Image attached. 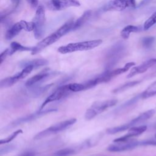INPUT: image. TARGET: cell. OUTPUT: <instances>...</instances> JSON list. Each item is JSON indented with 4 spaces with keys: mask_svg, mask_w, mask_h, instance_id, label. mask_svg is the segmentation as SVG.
I'll return each mask as SVG.
<instances>
[{
    "mask_svg": "<svg viewBox=\"0 0 156 156\" xmlns=\"http://www.w3.org/2000/svg\"><path fill=\"white\" fill-rule=\"evenodd\" d=\"M74 23V22L73 21V20H69L67 21L60 28H58L55 32L43 39L35 46L33 47V49L31 51V54L32 55H35L40 52L45 48L50 46L51 44L58 41L61 37H62L66 34L69 32L70 30H72Z\"/></svg>",
    "mask_w": 156,
    "mask_h": 156,
    "instance_id": "obj_1",
    "label": "cell"
},
{
    "mask_svg": "<svg viewBox=\"0 0 156 156\" xmlns=\"http://www.w3.org/2000/svg\"><path fill=\"white\" fill-rule=\"evenodd\" d=\"M102 43L101 40H93L81 42L71 43L58 48V52L61 54L71 53L76 51H83L93 49Z\"/></svg>",
    "mask_w": 156,
    "mask_h": 156,
    "instance_id": "obj_2",
    "label": "cell"
},
{
    "mask_svg": "<svg viewBox=\"0 0 156 156\" xmlns=\"http://www.w3.org/2000/svg\"><path fill=\"white\" fill-rule=\"evenodd\" d=\"M154 113H155V110L153 109L147 110V111L140 114L136 118L133 119L132 121H130V122H129L126 124H124L119 126L108 129L107 130V133L108 134H115V133H118L120 132L126 130L127 129H129L131 128L132 127L135 126V125H136L137 124L146 121L147 119L151 118L154 115Z\"/></svg>",
    "mask_w": 156,
    "mask_h": 156,
    "instance_id": "obj_3",
    "label": "cell"
},
{
    "mask_svg": "<svg viewBox=\"0 0 156 156\" xmlns=\"http://www.w3.org/2000/svg\"><path fill=\"white\" fill-rule=\"evenodd\" d=\"M76 122V118H71L69 119H66L61 122H59L54 125L51 126V127L44 129V130L38 133L34 138V140H40L46 136H49L52 134H55L58 132H60L72 125H73Z\"/></svg>",
    "mask_w": 156,
    "mask_h": 156,
    "instance_id": "obj_4",
    "label": "cell"
},
{
    "mask_svg": "<svg viewBox=\"0 0 156 156\" xmlns=\"http://www.w3.org/2000/svg\"><path fill=\"white\" fill-rule=\"evenodd\" d=\"M116 103L117 100L116 99L96 102L87 110L85 114V118L87 120H90L98 115L104 112L106 109L114 106Z\"/></svg>",
    "mask_w": 156,
    "mask_h": 156,
    "instance_id": "obj_5",
    "label": "cell"
},
{
    "mask_svg": "<svg viewBox=\"0 0 156 156\" xmlns=\"http://www.w3.org/2000/svg\"><path fill=\"white\" fill-rule=\"evenodd\" d=\"M45 11L43 6H38L35 16L32 20L34 24V34L36 39H41L44 33Z\"/></svg>",
    "mask_w": 156,
    "mask_h": 156,
    "instance_id": "obj_6",
    "label": "cell"
},
{
    "mask_svg": "<svg viewBox=\"0 0 156 156\" xmlns=\"http://www.w3.org/2000/svg\"><path fill=\"white\" fill-rule=\"evenodd\" d=\"M125 48L122 43H117L109 51L106 57V66L110 68L122 57Z\"/></svg>",
    "mask_w": 156,
    "mask_h": 156,
    "instance_id": "obj_7",
    "label": "cell"
},
{
    "mask_svg": "<svg viewBox=\"0 0 156 156\" xmlns=\"http://www.w3.org/2000/svg\"><path fill=\"white\" fill-rule=\"evenodd\" d=\"M136 7L135 0H112L103 7V11H122Z\"/></svg>",
    "mask_w": 156,
    "mask_h": 156,
    "instance_id": "obj_8",
    "label": "cell"
},
{
    "mask_svg": "<svg viewBox=\"0 0 156 156\" xmlns=\"http://www.w3.org/2000/svg\"><path fill=\"white\" fill-rule=\"evenodd\" d=\"M22 30L30 32L34 30V24L32 21L27 22L24 20H21L13 24L6 32L5 38L9 40L17 35Z\"/></svg>",
    "mask_w": 156,
    "mask_h": 156,
    "instance_id": "obj_9",
    "label": "cell"
},
{
    "mask_svg": "<svg viewBox=\"0 0 156 156\" xmlns=\"http://www.w3.org/2000/svg\"><path fill=\"white\" fill-rule=\"evenodd\" d=\"M115 143L110 144L108 147L107 150L110 152H121L130 149H132L135 147L140 145V141L134 140H127L126 141L114 142Z\"/></svg>",
    "mask_w": 156,
    "mask_h": 156,
    "instance_id": "obj_10",
    "label": "cell"
},
{
    "mask_svg": "<svg viewBox=\"0 0 156 156\" xmlns=\"http://www.w3.org/2000/svg\"><path fill=\"white\" fill-rule=\"evenodd\" d=\"M69 92H70V91L68 88V85H62V86L58 87L44 100V101L41 104V105L40 108V110H42L46 104H48L51 102L60 100V99H62V98L65 96Z\"/></svg>",
    "mask_w": 156,
    "mask_h": 156,
    "instance_id": "obj_11",
    "label": "cell"
},
{
    "mask_svg": "<svg viewBox=\"0 0 156 156\" xmlns=\"http://www.w3.org/2000/svg\"><path fill=\"white\" fill-rule=\"evenodd\" d=\"M56 111V109H46V110H39L38 111L35 112L34 113L32 114H30L28 115L27 116H25L24 117L20 118L15 121H14L13 122H12L10 124V126L12 127H14V126H18L21 124H23L29 121H31L32 120H34L38 118H40L42 116L45 115L47 113H49L50 112H55Z\"/></svg>",
    "mask_w": 156,
    "mask_h": 156,
    "instance_id": "obj_12",
    "label": "cell"
},
{
    "mask_svg": "<svg viewBox=\"0 0 156 156\" xmlns=\"http://www.w3.org/2000/svg\"><path fill=\"white\" fill-rule=\"evenodd\" d=\"M80 5L77 0H50L49 7L55 10H60L71 7H79Z\"/></svg>",
    "mask_w": 156,
    "mask_h": 156,
    "instance_id": "obj_13",
    "label": "cell"
},
{
    "mask_svg": "<svg viewBox=\"0 0 156 156\" xmlns=\"http://www.w3.org/2000/svg\"><path fill=\"white\" fill-rule=\"evenodd\" d=\"M147 129V126L145 125L139 126H133L129 129L128 132L125 135L116 138L113 140V142H120V141H126L130 140L133 137H135L140 135L141 133L144 132Z\"/></svg>",
    "mask_w": 156,
    "mask_h": 156,
    "instance_id": "obj_14",
    "label": "cell"
},
{
    "mask_svg": "<svg viewBox=\"0 0 156 156\" xmlns=\"http://www.w3.org/2000/svg\"><path fill=\"white\" fill-rule=\"evenodd\" d=\"M155 63H156L155 58H152V59L148 60L143 62V63H141V65H140L137 66L133 67L131 69L130 73L128 74L127 78H130L136 74L143 73L146 72L149 68L152 66Z\"/></svg>",
    "mask_w": 156,
    "mask_h": 156,
    "instance_id": "obj_15",
    "label": "cell"
},
{
    "mask_svg": "<svg viewBox=\"0 0 156 156\" xmlns=\"http://www.w3.org/2000/svg\"><path fill=\"white\" fill-rule=\"evenodd\" d=\"M50 75H51V73H49V71H46V70H44V71L40 72V73L34 76L33 77L29 78L26 81L25 85H26V87H32L34 85L38 83V82L42 81L43 80L46 79Z\"/></svg>",
    "mask_w": 156,
    "mask_h": 156,
    "instance_id": "obj_16",
    "label": "cell"
},
{
    "mask_svg": "<svg viewBox=\"0 0 156 156\" xmlns=\"http://www.w3.org/2000/svg\"><path fill=\"white\" fill-rule=\"evenodd\" d=\"M91 10H88L85 11L82 15V16L80 18H79L74 23L72 30H76V29L80 27L90 18V17L91 16Z\"/></svg>",
    "mask_w": 156,
    "mask_h": 156,
    "instance_id": "obj_17",
    "label": "cell"
},
{
    "mask_svg": "<svg viewBox=\"0 0 156 156\" xmlns=\"http://www.w3.org/2000/svg\"><path fill=\"white\" fill-rule=\"evenodd\" d=\"M33 47H27L23 46L22 44L13 41L10 44L9 49V55H12L17 51H32Z\"/></svg>",
    "mask_w": 156,
    "mask_h": 156,
    "instance_id": "obj_18",
    "label": "cell"
},
{
    "mask_svg": "<svg viewBox=\"0 0 156 156\" xmlns=\"http://www.w3.org/2000/svg\"><path fill=\"white\" fill-rule=\"evenodd\" d=\"M47 64H48V61L46 60L43 59V58H37V59H34V60L24 62L21 63V66L23 67H25L27 65H31L34 66V68H38L39 66L46 65Z\"/></svg>",
    "mask_w": 156,
    "mask_h": 156,
    "instance_id": "obj_19",
    "label": "cell"
},
{
    "mask_svg": "<svg viewBox=\"0 0 156 156\" xmlns=\"http://www.w3.org/2000/svg\"><path fill=\"white\" fill-rule=\"evenodd\" d=\"M139 30V29L137 26L133 25H128L126 26L121 32V35L124 39H128L130 33L136 32Z\"/></svg>",
    "mask_w": 156,
    "mask_h": 156,
    "instance_id": "obj_20",
    "label": "cell"
},
{
    "mask_svg": "<svg viewBox=\"0 0 156 156\" xmlns=\"http://www.w3.org/2000/svg\"><path fill=\"white\" fill-rule=\"evenodd\" d=\"M34 68V66H32L31 65H27L25 67H24V68L23 69V70L15 74L14 76L16 78V79L17 80V81H19L20 80L24 79L28 74H29L32 72V71L33 70Z\"/></svg>",
    "mask_w": 156,
    "mask_h": 156,
    "instance_id": "obj_21",
    "label": "cell"
},
{
    "mask_svg": "<svg viewBox=\"0 0 156 156\" xmlns=\"http://www.w3.org/2000/svg\"><path fill=\"white\" fill-rule=\"evenodd\" d=\"M142 98H148L156 95V80L154 82L147 88L141 94Z\"/></svg>",
    "mask_w": 156,
    "mask_h": 156,
    "instance_id": "obj_22",
    "label": "cell"
},
{
    "mask_svg": "<svg viewBox=\"0 0 156 156\" xmlns=\"http://www.w3.org/2000/svg\"><path fill=\"white\" fill-rule=\"evenodd\" d=\"M141 82V81H139V80H134V81H132V82H128V83H126L119 87H118L117 88L115 89L113 92L114 93H120V92H122L123 91H125L127 89L130 88V87H132L133 86H135L137 84L140 83Z\"/></svg>",
    "mask_w": 156,
    "mask_h": 156,
    "instance_id": "obj_23",
    "label": "cell"
},
{
    "mask_svg": "<svg viewBox=\"0 0 156 156\" xmlns=\"http://www.w3.org/2000/svg\"><path fill=\"white\" fill-rule=\"evenodd\" d=\"M76 152L75 150L72 148H65L57 151L50 156H71Z\"/></svg>",
    "mask_w": 156,
    "mask_h": 156,
    "instance_id": "obj_24",
    "label": "cell"
},
{
    "mask_svg": "<svg viewBox=\"0 0 156 156\" xmlns=\"http://www.w3.org/2000/svg\"><path fill=\"white\" fill-rule=\"evenodd\" d=\"M156 24V10L152 14V15L144 22L143 28L144 30H148L152 26Z\"/></svg>",
    "mask_w": 156,
    "mask_h": 156,
    "instance_id": "obj_25",
    "label": "cell"
},
{
    "mask_svg": "<svg viewBox=\"0 0 156 156\" xmlns=\"http://www.w3.org/2000/svg\"><path fill=\"white\" fill-rule=\"evenodd\" d=\"M16 82H17L15 80L13 76H11V77H9L5 78V79L1 80V82H0V87L1 88H2L9 87H10V86L13 85V84H15Z\"/></svg>",
    "mask_w": 156,
    "mask_h": 156,
    "instance_id": "obj_26",
    "label": "cell"
},
{
    "mask_svg": "<svg viewBox=\"0 0 156 156\" xmlns=\"http://www.w3.org/2000/svg\"><path fill=\"white\" fill-rule=\"evenodd\" d=\"M68 88L70 91L78 92L82 90H86L84 83H72L68 84Z\"/></svg>",
    "mask_w": 156,
    "mask_h": 156,
    "instance_id": "obj_27",
    "label": "cell"
},
{
    "mask_svg": "<svg viewBox=\"0 0 156 156\" xmlns=\"http://www.w3.org/2000/svg\"><path fill=\"white\" fill-rule=\"evenodd\" d=\"M23 133V131L21 129H18L16 131H15L14 132H13L10 135H9V136H7L5 138L2 139L0 141V144H6L8 143L9 142H10L11 141H12L13 139H15L19 134H21Z\"/></svg>",
    "mask_w": 156,
    "mask_h": 156,
    "instance_id": "obj_28",
    "label": "cell"
},
{
    "mask_svg": "<svg viewBox=\"0 0 156 156\" xmlns=\"http://www.w3.org/2000/svg\"><path fill=\"white\" fill-rule=\"evenodd\" d=\"M155 41V38L153 37H144L142 39V44L143 46L145 48H150L152 44H154Z\"/></svg>",
    "mask_w": 156,
    "mask_h": 156,
    "instance_id": "obj_29",
    "label": "cell"
},
{
    "mask_svg": "<svg viewBox=\"0 0 156 156\" xmlns=\"http://www.w3.org/2000/svg\"><path fill=\"white\" fill-rule=\"evenodd\" d=\"M140 146H147V145H152V146H156V140H147L144 141H140Z\"/></svg>",
    "mask_w": 156,
    "mask_h": 156,
    "instance_id": "obj_30",
    "label": "cell"
},
{
    "mask_svg": "<svg viewBox=\"0 0 156 156\" xmlns=\"http://www.w3.org/2000/svg\"><path fill=\"white\" fill-rule=\"evenodd\" d=\"M14 149V147L12 145L10 146H5L4 148H1V151H0V153H1V155L4 154H6L8 152H10L12 150H13Z\"/></svg>",
    "mask_w": 156,
    "mask_h": 156,
    "instance_id": "obj_31",
    "label": "cell"
},
{
    "mask_svg": "<svg viewBox=\"0 0 156 156\" xmlns=\"http://www.w3.org/2000/svg\"><path fill=\"white\" fill-rule=\"evenodd\" d=\"M9 55V49H7L5 51H4L0 55V63L1 64L3 61L5 60L6 57Z\"/></svg>",
    "mask_w": 156,
    "mask_h": 156,
    "instance_id": "obj_32",
    "label": "cell"
},
{
    "mask_svg": "<svg viewBox=\"0 0 156 156\" xmlns=\"http://www.w3.org/2000/svg\"><path fill=\"white\" fill-rule=\"evenodd\" d=\"M30 5L34 8L38 7V0H26Z\"/></svg>",
    "mask_w": 156,
    "mask_h": 156,
    "instance_id": "obj_33",
    "label": "cell"
},
{
    "mask_svg": "<svg viewBox=\"0 0 156 156\" xmlns=\"http://www.w3.org/2000/svg\"><path fill=\"white\" fill-rule=\"evenodd\" d=\"M35 152L29 151V152H26L24 153L21 156H35Z\"/></svg>",
    "mask_w": 156,
    "mask_h": 156,
    "instance_id": "obj_34",
    "label": "cell"
},
{
    "mask_svg": "<svg viewBox=\"0 0 156 156\" xmlns=\"http://www.w3.org/2000/svg\"><path fill=\"white\" fill-rule=\"evenodd\" d=\"M151 0H142L141 2H140V4H139V7H141V6H143L144 5H146V4H147L148 2H149Z\"/></svg>",
    "mask_w": 156,
    "mask_h": 156,
    "instance_id": "obj_35",
    "label": "cell"
},
{
    "mask_svg": "<svg viewBox=\"0 0 156 156\" xmlns=\"http://www.w3.org/2000/svg\"><path fill=\"white\" fill-rule=\"evenodd\" d=\"M155 137L156 138V133H155Z\"/></svg>",
    "mask_w": 156,
    "mask_h": 156,
    "instance_id": "obj_36",
    "label": "cell"
}]
</instances>
